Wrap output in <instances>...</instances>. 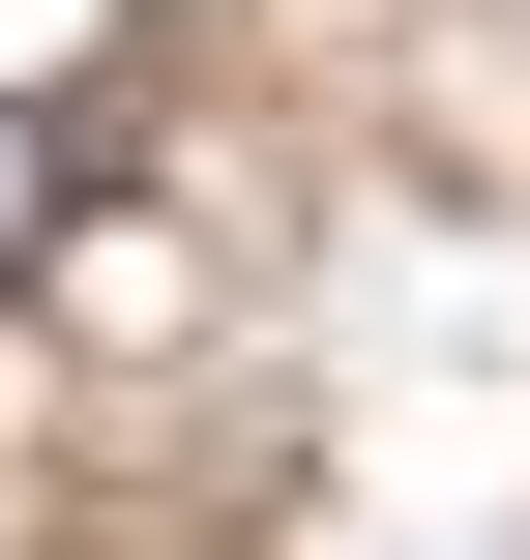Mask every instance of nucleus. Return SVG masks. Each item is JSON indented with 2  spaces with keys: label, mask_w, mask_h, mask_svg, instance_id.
<instances>
[{
  "label": "nucleus",
  "mask_w": 530,
  "mask_h": 560,
  "mask_svg": "<svg viewBox=\"0 0 530 560\" xmlns=\"http://www.w3.org/2000/svg\"><path fill=\"white\" fill-rule=\"evenodd\" d=\"M0 266H59V89H0Z\"/></svg>",
  "instance_id": "obj_1"
}]
</instances>
